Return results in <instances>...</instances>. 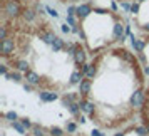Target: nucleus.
<instances>
[{"mask_svg":"<svg viewBox=\"0 0 149 136\" xmlns=\"http://www.w3.org/2000/svg\"><path fill=\"white\" fill-rule=\"evenodd\" d=\"M116 2H121V4H134L137 0H116Z\"/></svg>","mask_w":149,"mask_h":136,"instance_id":"obj_11","label":"nucleus"},{"mask_svg":"<svg viewBox=\"0 0 149 136\" xmlns=\"http://www.w3.org/2000/svg\"><path fill=\"white\" fill-rule=\"evenodd\" d=\"M72 22L82 44L92 55L119 46L127 29L126 19L117 8L99 4L79 5Z\"/></svg>","mask_w":149,"mask_h":136,"instance_id":"obj_3","label":"nucleus"},{"mask_svg":"<svg viewBox=\"0 0 149 136\" xmlns=\"http://www.w3.org/2000/svg\"><path fill=\"white\" fill-rule=\"evenodd\" d=\"M136 50L139 52V57L144 62L146 71L149 72V34H144V37L136 41Z\"/></svg>","mask_w":149,"mask_h":136,"instance_id":"obj_5","label":"nucleus"},{"mask_svg":"<svg viewBox=\"0 0 149 136\" xmlns=\"http://www.w3.org/2000/svg\"><path fill=\"white\" fill-rule=\"evenodd\" d=\"M57 2H61V4H77L81 0H57Z\"/></svg>","mask_w":149,"mask_h":136,"instance_id":"obj_10","label":"nucleus"},{"mask_svg":"<svg viewBox=\"0 0 149 136\" xmlns=\"http://www.w3.org/2000/svg\"><path fill=\"white\" fill-rule=\"evenodd\" d=\"M141 116H142V124L149 126V88L146 89L144 102H142V108H141Z\"/></svg>","mask_w":149,"mask_h":136,"instance_id":"obj_6","label":"nucleus"},{"mask_svg":"<svg viewBox=\"0 0 149 136\" xmlns=\"http://www.w3.org/2000/svg\"><path fill=\"white\" fill-rule=\"evenodd\" d=\"M75 128H77V126H75L74 123H69V124H67V131H69V133H74Z\"/></svg>","mask_w":149,"mask_h":136,"instance_id":"obj_9","label":"nucleus"},{"mask_svg":"<svg viewBox=\"0 0 149 136\" xmlns=\"http://www.w3.org/2000/svg\"><path fill=\"white\" fill-rule=\"evenodd\" d=\"M132 24L144 34H149V0H137L131 5Z\"/></svg>","mask_w":149,"mask_h":136,"instance_id":"obj_4","label":"nucleus"},{"mask_svg":"<svg viewBox=\"0 0 149 136\" xmlns=\"http://www.w3.org/2000/svg\"><path fill=\"white\" fill-rule=\"evenodd\" d=\"M92 136H102V133H99V131H92Z\"/></svg>","mask_w":149,"mask_h":136,"instance_id":"obj_12","label":"nucleus"},{"mask_svg":"<svg viewBox=\"0 0 149 136\" xmlns=\"http://www.w3.org/2000/svg\"><path fill=\"white\" fill-rule=\"evenodd\" d=\"M62 32L42 0H0L2 74L39 94L79 88L89 66L87 49Z\"/></svg>","mask_w":149,"mask_h":136,"instance_id":"obj_1","label":"nucleus"},{"mask_svg":"<svg viewBox=\"0 0 149 136\" xmlns=\"http://www.w3.org/2000/svg\"><path fill=\"white\" fill-rule=\"evenodd\" d=\"M139 57L114 46L92 57L79 84V106L101 128H117L141 111L146 89Z\"/></svg>","mask_w":149,"mask_h":136,"instance_id":"obj_2","label":"nucleus"},{"mask_svg":"<svg viewBox=\"0 0 149 136\" xmlns=\"http://www.w3.org/2000/svg\"><path fill=\"white\" fill-rule=\"evenodd\" d=\"M49 133H50V136H64V131L61 128H50Z\"/></svg>","mask_w":149,"mask_h":136,"instance_id":"obj_8","label":"nucleus"},{"mask_svg":"<svg viewBox=\"0 0 149 136\" xmlns=\"http://www.w3.org/2000/svg\"><path fill=\"white\" fill-rule=\"evenodd\" d=\"M32 131H34V136H45L47 135V133H45V128H44V126H39V124H34Z\"/></svg>","mask_w":149,"mask_h":136,"instance_id":"obj_7","label":"nucleus"}]
</instances>
